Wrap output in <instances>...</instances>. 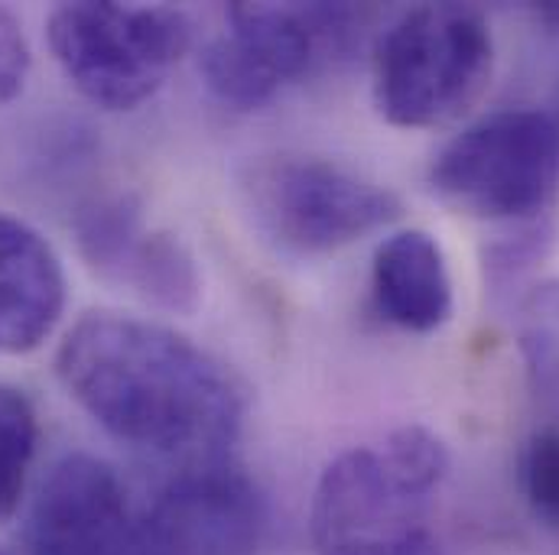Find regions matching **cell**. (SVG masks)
<instances>
[{
    "label": "cell",
    "instance_id": "cell-4",
    "mask_svg": "<svg viewBox=\"0 0 559 555\" xmlns=\"http://www.w3.org/2000/svg\"><path fill=\"white\" fill-rule=\"evenodd\" d=\"M374 16L365 3H231L225 33L202 52V79L225 108L258 111L352 56Z\"/></svg>",
    "mask_w": 559,
    "mask_h": 555
},
{
    "label": "cell",
    "instance_id": "cell-17",
    "mask_svg": "<svg viewBox=\"0 0 559 555\" xmlns=\"http://www.w3.org/2000/svg\"><path fill=\"white\" fill-rule=\"evenodd\" d=\"M29 65L33 56L23 26L7 7H0V105L13 101L23 92L29 79Z\"/></svg>",
    "mask_w": 559,
    "mask_h": 555
},
{
    "label": "cell",
    "instance_id": "cell-18",
    "mask_svg": "<svg viewBox=\"0 0 559 555\" xmlns=\"http://www.w3.org/2000/svg\"><path fill=\"white\" fill-rule=\"evenodd\" d=\"M534 16H537L544 26L559 29V3H537V7H534Z\"/></svg>",
    "mask_w": 559,
    "mask_h": 555
},
{
    "label": "cell",
    "instance_id": "cell-1",
    "mask_svg": "<svg viewBox=\"0 0 559 555\" xmlns=\"http://www.w3.org/2000/svg\"><path fill=\"white\" fill-rule=\"evenodd\" d=\"M56 377L111 438L179 464L231 458L248 419V384L222 358L128 312H85L59 341Z\"/></svg>",
    "mask_w": 559,
    "mask_h": 555
},
{
    "label": "cell",
    "instance_id": "cell-16",
    "mask_svg": "<svg viewBox=\"0 0 559 555\" xmlns=\"http://www.w3.org/2000/svg\"><path fill=\"white\" fill-rule=\"evenodd\" d=\"M554 248V225L547 218L527 221V225H511L508 234L491 241L485 248V282L491 292H508L527 277Z\"/></svg>",
    "mask_w": 559,
    "mask_h": 555
},
{
    "label": "cell",
    "instance_id": "cell-7",
    "mask_svg": "<svg viewBox=\"0 0 559 555\" xmlns=\"http://www.w3.org/2000/svg\"><path fill=\"white\" fill-rule=\"evenodd\" d=\"M429 189L475 221L547 218L559 192V111L521 105L478 118L436 153Z\"/></svg>",
    "mask_w": 559,
    "mask_h": 555
},
{
    "label": "cell",
    "instance_id": "cell-6",
    "mask_svg": "<svg viewBox=\"0 0 559 555\" xmlns=\"http://www.w3.org/2000/svg\"><path fill=\"white\" fill-rule=\"evenodd\" d=\"M46 39L66 82L95 108L134 111L176 72L192 23L163 3L79 0L49 13Z\"/></svg>",
    "mask_w": 559,
    "mask_h": 555
},
{
    "label": "cell",
    "instance_id": "cell-2",
    "mask_svg": "<svg viewBox=\"0 0 559 555\" xmlns=\"http://www.w3.org/2000/svg\"><path fill=\"white\" fill-rule=\"evenodd\" d=\"M449 448L426 425L355 445L319 474L309 507L316 555H445L429 527Z\"/></svg>",
    "mask_w": 559,
    "mask_h": 555
},
{
    "label": "cell",
    "instance_id": "cell-8",
    "mask_svg": "<svg viewBox=\"0 0 559 555\" xmlns=\"http://www.w3.org/2000/svg\"><path fill=\"white\" fill-rule=\"evenodd\" d=\"M150 555H258L267 536V497L231 458L179 464L140 510Z\"/></svg>",
    "mask_w": 559,
    "mask_h": 555
},
{
    "label": "cell",
    "instance_id": "cell-12",
    "mask_svg": "<svg viewBox=\"0 0 559 555\" xmlns=\"http://www.w3.org/2000/svg\"><path fill=\"white\" fill-rule=\"evenodd\" d=\"M371 299L394 328L429 335L452 315V277L439 241L407 228L384 238L371 261Z\"/></svg>",
    "mask_w": 559,
    "mask_h": 555
},
{
    "label": "cell",
    "instance_id": "cell-3",
    "mask_svg": "<svg viewBox=\"0 0 559 555\" xmlns=\"http://www.w3.org/2000/svg\"><path fill=\"white\" fill-rule=\"evenodd\" d=\"M491 72L495 36L478 7L419 3L374 43V108L391 128H445L481 101Z\"/></svg>",
    "mask_w": 559,
    "mask_h": 555
},
{
    "label": "cell",
    "instance_id": "cell-14",
    "mask_svg": "<svg viewBox=\"0 0 559 555\" xmlns=\"http://www.w3.org/2000/svg\"><path fill=\"white\" fill-rule=\"evenodd\" d=\"M36 445L39 422L29 397L0 381V520H10L23 500Z\"/></svg>",
    "mask_w": 559,
    "mask_h": 555
},
{
    "label": "cell",
    "instance_id": "cell-13",
    "mask_svg": "<svg viewBox=\"0 0 559 555\" xmlns=\"http://www.w3.org/2000/svg\"><path fill=\"white\" fill-rule=\"evenodd\" d=\"M514 328L531 394L559 413V279H544L518 299Z\"/></svg>",
    "mask_w": 559,
    "mask_h": 555
},
{
    "label": "cell",
    "instance_id": "cell-11",
    "mask_svg": "<svg viewBox=\"0 0 559 555\" xmlns=\"http://www.w3.org/2000/svg\"><path fill=\"white\" fill-rule=\"evenodd\" d=\"M69 299L56 248L23 218L0 212V354H29L49 341Z\"/></svg>",
    "mask_w": 559,
    "mask_h": 555
},
{
    "label": "cell",
    "instance_id": "cell-9",
    "mask_svg": "<svg viewBox=\"0 0 559 555\" xmlns=\"http://www.w3.org/2000/svg\"><path fill=\"white\" fill-rule=\"evenodd\" d=\"M82 261L108 282L128 286L143 302L192 315L202 302L195 254L169 231L146 225L140 198L128 192L95 195L72 218Z\"/></svg>",
    "mask_w": 559,
    "mask_h": 555
},
{
    "label": "cell",
    "instance_id": "cell-5",
    "mask_svg": "<svg viewBox=\"0 0 559 555\" xmlns=\"http://www.w3.org/2000/svg\"><path fill=\"white\" fill-rule=\"evenodd\" d=\"M238 195L254 231L289 257L335 254L404 212L371 176L316 153H258L238 169Z\"/></svg>",
    "mask_w": 559,
    "mask_h": 555
},
{
    "label": "cell",
    "instance_id": "cell-15",
    "mask_svg": "<svg viewBox=\"0 0 559 555\" xmlns=\"http://www.w3.org/2000/svg\"><path fill=\"white\" fill-rule=\"evenodd\" d=\"M518 481L531 517L559 533V425H544L527 438Z\"/></svg>",
    "mask_w": 559,
    "mask_h": 555
},
{
    "label": "cell",
    "instance_id": "cell-10",
    "mask_svg": "<svg viewBox=\"0 0 559 555\" xmlns=\"http://www.w3.org/2000/svg\"><path fill=\"white\" fill-rule=\"evenodd\" d=\"M29 555H150L124 481L85 451L59 458L26 520Z\"/></svg>",
    "mask_w": 559,
    "mask_h": 555
}]
</instances>
